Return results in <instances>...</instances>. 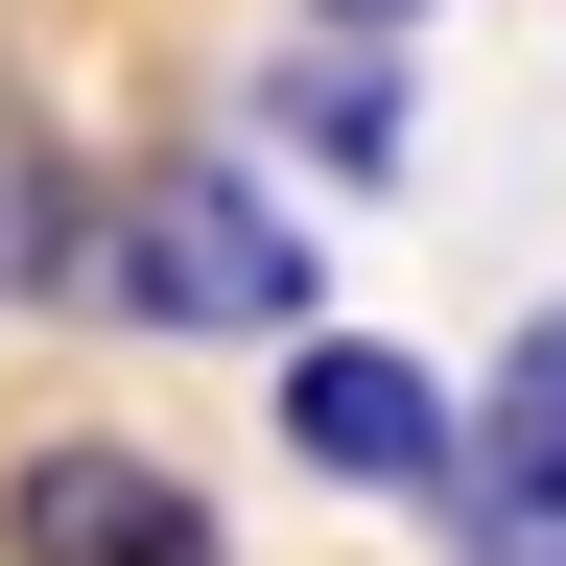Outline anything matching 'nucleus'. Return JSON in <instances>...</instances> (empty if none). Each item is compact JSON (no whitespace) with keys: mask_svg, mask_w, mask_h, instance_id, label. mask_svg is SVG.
<instances>
[{"mask_svg":"<svg viewBox=\"0 0 566 566\" xmlns=\"http://www.w3.org/2000/svg\"><path fill=\"white\" fill-rule=\"evenodd\" d=\"M95 283H118L142 331H307L331 260H307V212H283L260 166H212V142H189V166L118 189V260H95Z\"/></svg>","mask_w":566,"mask_h":566,"instance_id":"obj_1","label":"nucleus"},{"mask_svg":"<svg viewBox=\"0 0 566 566\" xmlns=\"http://www.w3.org/2000/svg\"><path fill=\"white\" fill-rule=\"evenodd\" d=\"M283 449H307L331 495H449V472H472V424H449V378H424V354L307 331V354H283Z\"/></svg>","mask_w":566,"mask_h":566,"instance_id":"obj_2","label":"nucleus"},{"mask_svg":"<svg viewBox=\"0 0 566 566\" xmlns=\"http://www.w3.org/2000/svg\"><path fill=\"white\" fill-rule=\"evenodd\" d=\"M0 566H237V543H212V495L166 449H24L0 472Z\"/></svg>","mask_w":566,"mask_h":566,"instance_id":"obj_3","label":"nucleus"},{"mask_svg":"<svg viewBox=\"0 0 566 566\" xmlns=\"http://www.w3.org/2000/svg\"><path fill=\"white\" fill-rule=\"evenodd\" d=\"M95 260H118V189H71V142L0 95V307H71Z\"/></svg>","mask_w":566,"mask_h":566,"instance_id":"obj_4","label":"nucleus"},{"mask_svg":"<svg viewBox=\"0 0 566 566\" xmlns=\"http://www.w3.org/2000/svg\"><path fill=\"white\" fill-rule=\"evenodd\" d=\"M472 472L566 495V307H520V354H495V401H472Z\"/></svg>","mask_w":566,"mask_h":566,"instance_id":"obj_5","label":"nucleus"},{"mask_svg":"<svg viewBox=\"0 0 566 566\" xmlns=\"http://www.w3.org/2000/svg\"><path fill=\"white\" fill-rule=\"evenodd\" d=\"M283 142L307 166H401V71L378 48H283Z\"/></svg>","mask_w":566,"mask_h":566,"instance_id":"obj_6","label":"nucleus"},{"mask_svg":"<svg viewBox=\"0 0 566 566\" xmlns=\"http://www.w3.org/2000/svg\"><path fill=\"white\" fill-rule=\"evenodd\" d=\"M449 566H566V495H520V472H449Z\"/></svg>","mask_w":566,"mask_h":566,"instance_id":"obj_7","label":"nucleus"},{"mask_svg":"<svg viewBox=\"0 0 566 566\" xmlns=\"http://www.w3.org/2000/svg\"><path fill=\"white\" fill-rule=\"evenodd\" d=\"M331 24H401V0H331Z\"/></svg>","mask_w":566,"mask_h":566,"instance_id":"obj_8","label":"nucleus"}]
</instances>
